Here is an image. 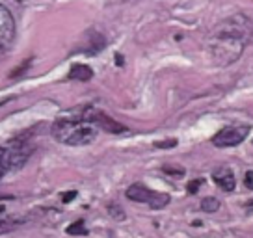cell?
Masks as SVG:
<instances>
[{"label": "cell", "mask_w": 253, "mask_h": 238, "mask_svg": "<svg viewBox=\"0 0 253 238\" xmlns=\"http://www.w3.org/2000/svg\"><path fill=\"white\" fill-rule=\"evenodd\" d=\"M248 34H250V21L244 15H235L223 21L209 43L214 62L218 65H229L237 62L246 47Z\"/></svg>", "instance_id": "1"}, {"label": "cell", "mask_w": 253, "mask_h": 238, "mask_svg": "<svg viewBox=\"0 0 253 238\" xmlns=\"http://www.w3.org/2000/svg\"><path fill=\"white\" fill-rule=\"evenodd\" d=\"M52 136L56 142L71 145V147H82L89 145L97 136V128L93 123L86 119H58L52 125Z\"/></svg>", "instance_id": "2"}, {"label": "cell", "mask_w": 253, "mask_h": 238, "mask_svg": "<svg viewBox=\"0 0 253 238\" xmlns=\"http://www.w3.org/2000/svg\"><path fill=\"white\" fill-rule=\"evenodd\" d=\"M2 149H4V157H6L9 171H13V169H21L26 164V160L30 159V155L34 153V145L28 142L26 136H19V138H13L8 145H4Z\"/></svg>", "instance_id": "3"}, {"label": "cell", "mask_w": 253, "mask_h": 238, "mask_svg": "<svg viewBox=\"0 0 253 238\" xmlns=\"http://www.w3.org/2000/svg\"><path fill=\"white\" fill-rule=\"evenodd\" d=\"M126 198L136 203H143L153 210H160L169 203V196L162 194V192H155L145 188L143 184H132L128 190H126Z\"/></svg>", "instance_id": "4"}, {"label": "cell", "mask_w": 253, "mask_h": 238, "mask_svg": "<svg viewBox=\"0 0 253 238\" xmlns=\"http://www.w3.org/2000/svg\"><path fill=\"white\" fill-rule=\"evenodd\" d=\"M250 134L248 125H238V127H225L220 132H216L212 138V143L216 147H235L242 143Z\"/></svg>", "instance_id": "5"}, {"label": "cell", "mask_w": 253, "mask_h": 238, "mask_svg": "<svg viewBox=\"0 0 253 238\" xmlns=\"http://www.w3.org/2000/svg\"><path fill=\"white\" fill-rule=\"evenodd\" d=\"M15 40V21L6 6L0 4V56H4Z\"/></svg>", "instance_id": "6"}, {"label": "cell", "mask_w": 253, "mask_h": 238, "mask_svg": "<svg viewBox=\"0 0 253 238\" xmlns=\"http://www.w3.org/2000/svg\"><path fill=\"white\" fill-rule=\"evenodd\" d=\"M84 119L89 121V123H93V125H97L99 128H103L104 132H108V134H121V132H126L125 125H121L119 121H116V119L110 118V116L104 114V112L87 110Z\"/></svg>", "instance_id": "7"}, {"label": "cell", "mask_w": 253, "mask_h": 238, "mask_svg": "<svg viewBox=\"0 0 253 238\" xmlns=\"http://www.w3.org/2000/svg\"><path fill=\"white\" fill-rule=\"evenodd\" d=\"M212 179L216 186H220L223 192H233L235 190V186H237V179H235V173L231 171V167H218V169H214L212 173Z\"/></svg>", "instance_id": "8"}, {"label": "cell", "mask_w": 253, "mask_h": 238, "mask_svg": "<svg viewBox=\"0 0 253 238\" xmlns=\"http://www.w3.org/2000/svg\"><path fill=\"white\" fill-rule=\"evenodd\" d=\"M91 77H93V69L84 64H75L69 71V79L80 80V82H87L91 80Z\"/></svg>", "instance_id": "9"}, {"label": "cell", "mask_w": 253, "mask_h": 238, "mask_svg": "<svg viewBox=\"0 0 253 238\" xmlns=\"http://www.w3.org/2000/svg\"><path fill=\"white\" fill-rule=\"evenodd\" d=\"M23 220L21 218H15V216H0V235H6V233H11L17 225H21Z\"/></svg>", "instance_id": "10"}, {"label": "cell", "mask_w": 253, "mask_h": 238, "mask_svg": "<svg viewBox=\"0 0 253 238\" xmlns=\"http://www.w3.org/2000/svg\"><path fill=\"white\" fill-rule=\"evenodd\" d=\"M220 208V201L216 198H205L201 201V210H205V212H216Z\"/></svg>", "instance_id": "11"}, {"label": "cell", "mask_w": 253, "mask_h": 238, "mask_svg": "<svg viewBox=\"0 0 253 238\" xmlns=\"http://www.w3.org/2000/svg\"><path fill=\"white\" fill-rule=\"evenodd\" d=\"M67 235H75V237H79V235H87V229L84 227V222H77L73 223V225H69L67 227Z\"/></svg>", "instance_id": "12"}, {"label": "cell", "mask_w": 253, "mask_h": 238, "mask_svg": "<svg viewBox=\"0 0 253 238\" xmlns=\"http://www.w3.org/2000/svg\"><path fill=\"white\" fill-rule=\"evenodd\" d=\"M162 171L168 175H173V177H182V175L186 173V169L181 166H164L162 167Z\"/></svg>", "instance_id": "13"}, {"label": "cell", "mask_w": 253, "mask_h": 238, "mask_svg": "<svg viewBox=\"0 0 253 238\" xmlns=\"http://www.w3.org/2000/svg\"><path fill=\"white\" fill-rule=\"evenodd\" d=\"M108 212H110V216L114 218V220H125V212L121 210V206L110 205L108 206Z\"/></svg>", "instance_id": "14"}, {"label": "cell", "mask_w": 253, "mask_h": 238, "mask_svg": "<svg viewBox=\"0 0 253 238\" xmlns=\"http://www.w3.org/2000/svg\"><path fill=\"white\" fill-rule=\"evenodd\" d=\"M9 171L8 162H6V157H4V149L0 147V179Z\"/></svg>", "instance_id": "15"}, {"label": "cell", "mask_w": 253, "mask_h": 238, "mask_svg": "<svg viewBox=\"0 0 253 238\" xmlns=\"http://www.w3.org/2000/svg\"><path fill=\"white\" fill-rule=\"evenodd\" d=\"M205 183L203 179H196V181H190L188 186H186V190H188V194H198L199 190V186Z\"/></svg>", "instance_id": "16"}, {"label": "cell", "mask_w": 253, "mask_h": 238, "mask_svg": "<svg viewBox=\"0 0 253 238\" xmlns=\"http://www.w3.org/2000/svg\"><path fill=\"white\" fill-rule=\"evenodd\" d=\"M177 145V140H164V142H155L157 149H171Z\"/></svg>", "instance_id": "17"}, {"label": "cell", "mask_w": 253, "mask_h": 238, "mask_svg": "<svg viewBox=\"0 0 253 238\" xmlns=\"http://www.w3.org/2000/svg\"><path fill=\"white\" fill-rule=\"evenodd\" d=\"M244 184L248 190H253V169H248L244 175Z\"/></svg>", "instance_id": "18"}, {"label": "cell", "mask_w": 253, "mask_h": 238, "mask_svg": "<svg viewBox=\"0 0 253 238\" xmlns=\"http://www.w3.org/2000/svg\"><path fill=\"white\" fill-rule=\"evenodd\" d=\"M28 65H30V60H24L23 65H21L19 69H15V71H11V75H9V77H11V79H15V77H19L21 73H24L26 69H28Z\"/></svg>", "instance_id": "19"}, {"label": "cell", "mask_w": 253, "mask_h": 238, "mask_svg": "<svg viewBox=\"0 0 253 238\" xmlns=\"http://www.w3.org/2000/svg\"><path fill=\"white\" fill-rule=\"evenodd\" d=\"M75 198H77V192H75V190L65 192V194L62 196V201H63V203H71V201H73Z\"/></svg>", "instance_id": "20"}, {"label": "cell", "mask_w": 253, "mask_h": 238, "mask_svg": "<svg viewBox=\"0 0 253 238\" xmlns=\"http://www.w3.org/2000/svg\"><path fill=\"white\" fill-rule=\"evenodd\" d=\"M9 101H11V99H6V101H2V103H0V106H4V104L9 103Z\"/></svg>", "instance_id": "21"}, {"label": "cell", "mask_w": 253, "mask_h": 238, "mask_svg": "<svg viewBox=\"0 0 253 238\" xmlns=\"http://www.w3.org/2000/svg\"><path fill=\"white\" fill-rule=\"evenodd\" d=\"M19 2H21V0H19Z\"/></svg>", "instance_id": "22"}]
</instances>
